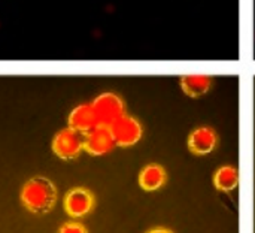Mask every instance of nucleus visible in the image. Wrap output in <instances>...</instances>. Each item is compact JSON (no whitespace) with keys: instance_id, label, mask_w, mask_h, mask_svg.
<instances>
[{"instance_id":"1a4fd4ad","label":"nucleus","mask_w":255,"mask_h":233,"mask_svg":"<svg viewBox=\"0 0 255 233\" xmlns=\"http://www.w3.org/2000/svg\"><path fill=\"white\" fill-rule=\"evenodd\" d=\"M166 183V171L160 165H148L139 174V186L146 192H155Z\"/></svg>"},{"instance_id":"39448f33","label":"nucleus","mask_w":255,"mask_h":233,"mask_svg":"<svg viewBox=\"0 0 255 233\" xmlns=\"http://www.w3.org/2000/svg\"><path fill=\"white\" fill-rule=\"evenodd\" d=\"M109 129H111L115 144L120 147H131L142 136V127L139 121L126 114L120 117L115 123H112Z\"/></svg>"},{"instance_id":"f257e3e1","label":"nucleus","mask_w":255,"mask_h":233,"mask_svg":"<svg viewBox=\"0 0 255 233\" xmlns=\"http://www.w3.org/2000/svg\"><path fill=\"white\" fill-rule=\"evenodd\" d=\"M19 198L22 205L30 213L46 214L55 207L57 189L49 180L43 177H34L24 184Z\"/></svg>"},{"instance_id":"9d476101","label":"nucleus","mask_w":255,"mask_h":233,"mask_svg":"<svg viewBox=\"0 0 255 233\" xmlns=\"http://www.w3.org/2000/svg\"><path fill=\"white\" fill-rule=\"evenodd\" d=\"M214 184L220 192H232L239 186V172L233 166H223L214 175Z\"/></svg>"},{"instance_id":"f03ea898","label":"nucleus","mask_w":255,"mask_h":233,"mask_svg":"<svg viewBox=\"0 0 255 233\" xmlns=\"http://www.w3.org/2000/svg\"><path fill=\"white\" fill-rule=\"evenodd\" d=\"M84 150V136L81 132L66 127L60 130L52 139V151L63 160H72Z\"/></svg>"},{"instance_id":"0eeeda50","label":"nucleus","mask_w":255,"mask_h":233,"mask_svg":"<svg viewBox=\"0 0 255 233\" xmlns=\"http://www.w3.org/2000/svg\"><path fill=\"white\" fill-rule=\"evenodd\" d=\"M96 126H99V120L93 103H81L72 109L69 115V127L85 133Z\"/></svg>"},{"instance_id":"f8f14e48","label":"nucleus","mask_w":255,"mask_h":233,"mask_svg":"<svg viewBox=\"0 0 255 233\" xmlns=\"http://www.w3.org/2000/svg\"><path fill=\"white\" fill-rule=\"evenodd\" d=\"M58 233H88V231L85 229L84 225H81L78 222H69L61 226Z\"/></svg>"},{"instance_id":"20e7f679","label":"nucleus","mask_w":255,"mask_h":233,"mask_svg":"<svg viewBox=\"0 0 255 233\" xmlns=\"http://www.w3.org/2000/svg\"><path fill=\"white\" fill-rule=\"evenodd\" d=\"M114 136L109 126H96L84 133V150L91 156H103L114 150Z\"/></svg>"},{"instance_id":"ddd939ff","label":"nucleus","mask_w":255,"mask_h":233,"mask_svg":"<svg viewBox=\"0 0 255 233\" xmlns=\"http://www.w3.org/2000/svg\"><path fill=\"white\" fill-rule=\"evenodd\" d=\"M148 233H173L170 232L169 229H163V228H157V229H152V231H149Z\"/></svg>"},{"instance_id":"6e6552de","label":"nucleus","mask_w":255,"mask_h":233,"mask_svg":"<svg viewBox=\"0 0 255 233\" xmlns=\"http://www.w3.org/2000/svg\"><path fill=\"white\" fill-rule=\"evenodd\" d=\"M217 145V135L211 127H199L188 138V147L191 153L203 156L214 151Z\"/></svg>"},{"instance_id":"7ed1b4c3","label":"nucleus","mask_w":255,"mask_h":233,"mask_svg":"<svg viewBox=\"0 0 255 233\" xmlns=\"http://www.w3.org/2000/svg\"><path fill=\"white\" fill-rule=\"evenodd\" d=\"M99 124L111 126L120 117L124 115V103L123 100L114 93H102L93 102Z\"/></svg>"},{"instance_id":"423d86ee","label":"nucleus","mask_w":255,"mask_h":233,"mask_svg":"<svg viewBox=\"0 0 255 233\" xmlns=\"http://www.w3.org/2000/svg\"><path fill=\"white\" fill-rule=\"evenodd\" d=\"M94 208V196L84 187L72 189L64 198V210L69 217L81 219L90 214Z\"/></svg>"},{"instance_id":"9b49d317","label":"nucleus","mask_w":255,"mask_h":233,"mask_svg":"<svg viewBox=\"0 0 255 233\" xmlns=\"http://www.w3.org/2000/svg\"><path fill=\"white\" fill-rule=\"evenodd\" d=\"M211 78L208 75H187L182 78V88L190 96H200L209 90Z\"/></svg>"}]
</instances>
